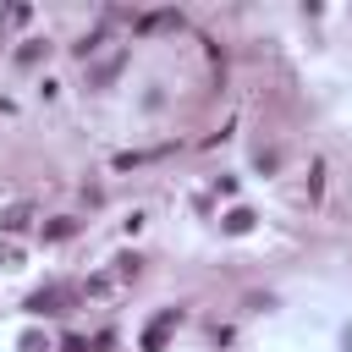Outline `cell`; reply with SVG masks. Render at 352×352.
Returning a JSON list of instances; mask_svg holds the SVG:
<instances>
[{
  "instance_id": "obj_1",
  "label": "cell",
  "mask_w": 352,
  "mask_h": 352,
  "mask_svg": "<svg viewBox=\"0 0 352 352\" xmlns=\"http://www.w3.org/2000/svg\"><path fill=\"white\" fill-rule=\"evenodd\" d=\"M182 324V308H160L154 314V324L143 330V352H165V341H170V330Z\"/></svg>"
},
{
  "instance_id": "obj_2",
  "label": "cell",
  "mask_w": 352,
  "mask_h": 352,
  "mask_svg": "<svg viewBox=\"0 0 352 352\" xmlns=\"http://www.w3.org/2000/svg\"><path fill=\"white\" fill-rule=\"evenodd\" d=\"M60 302H66V292H60V286H44V292H33L22 308H28L33 319H44V314H60Z\"/></svg>"
},
{
  "instance_id": "obj_3",
  "label": "cell",
  "mask_w": 352,
  "mask_h": 352,
  "mask_svg": "<svg viewBox=\"0 0 352 352\" xmlns=\"http://www.w3.org/2000/svg\"><path fill=\"white\" fill-rule=\"evenodd\" d=\"M28 220H33V209H28V204H11V209H0V231H28Z\"/></svg>"
},
{
  "instance_id": "obj_4",
  "label": "cell",
  "mask_w": 352,
  "mask_h": 352,
  "mask_svg": "<svg viewBox=\"0 0 352 352\" xmlns=\"http://www.w3.org/2000/svg\"><path fill=\"white\" fill-rule=\"evenodd\" d=\"M220 226H226V236H248V231H253V209H231Z\"/></svg>"
},
{
  "instance_id": "obj_5",
  "label": "cell",
  "mask_w": 352,
  "mask_h": 352,
  "mask_svg": "<svg viewBox=\"0 0 352 352\" xmlns=\"http://www.w3.org/2000/svg\"><path fill=\"white\" fill-rule=\"evenodd\" d=\"M72 231H77V220H72V214H55V220L44 226V242H66Z\"/></svg>"
},
{
  "instance_id": "obj_6",
  "label": "cell",
  "mask_w": 352,
  "mask_h": 352,
  "mask_svg": "<svg viewBox=\"0 0 352 352\" xmlns=\"http://www.w3.org/2000/svg\"><path fill=\"white\" fill-rule=\"evenodd\" d=\"M38 55H44V38H28V44H22V50H16V60H22V66H33V60H38Z\"/></svg>"
},
{
  "instance_id": "obj_7",
  "label": "cell",
  "mask_w": 352,
  "mask_h": 352,
  "mask_svg": "<svg viewBox=\"0 0 352 352\" xmlns=\"http://www.w3.org/2000/svg\"><path fill=\"white\" fill-rule=\"evenodd\" d=\"M132 275H138V253H121L116 258V280H132Z\"/></svg>"
},
{
  "instance_id": "obj_8",
  "label": "cell",
  "mask_w": 352,
  "mask_h": 352,
  "mask_svg": "<svg viewBox=\"0 0 352 352\" xmlns=\"http://www.w3.org/2000/svg\"><path fill=\"white\" fill-rule=\"evenodd\" d=\"M116 72H121V55H110V60H104V66H99V72H94V82H110V77H116Z\"/></svg>"
},
{
  "instance_id": "obj_9",
  "label": "cell",
  "mask_w": 352,
  "mask_h": 352,
  "mask_svg": "<svg viewBox=\"0 0 352 352\" xmlns=\"http://www.w3.org/2000/svg\"><path fill=\"white\" fill-rule=\"evenodd\" d=\"M22 352H44V336H33V330H28V336H22Z\"/></svg>"
}]
</instances>
